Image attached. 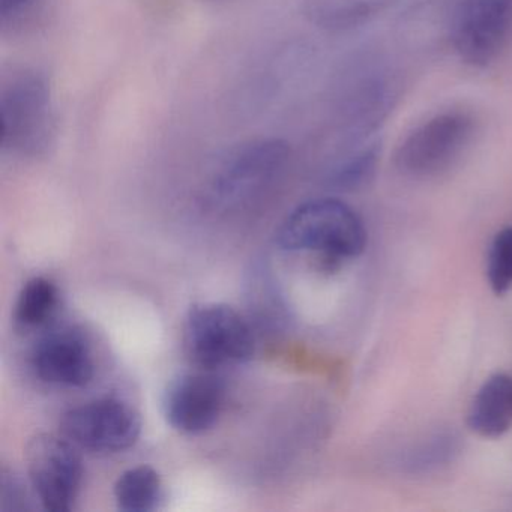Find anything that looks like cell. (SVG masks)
I'll list each match as a JSON object with an SVG mask.
<instances>
[{"label": "cell", "mask_w": 512, "mask_h": 512, "mask_svg": "<svg viewBox=\"0 0 512 512\" xmlns=\"http://www.w3.org/2000/svg\"><path fill=\"white\" fill-rule=\"evenodd\" d=\"M29 479L46 511L73 509L82 487L83 464L74 443L53 434H38L26 446Z\"/></svg>", "instance_id": "obj_8"}, {"label": "cell", "mask_w": 512, "mask_h": 512, "mask_svg": "<svg viewBox=\"0 0 512 512\" xmlns=\"http://www.w3.org/2000/svg\"><path fill=\"white\" fill-rule=\"evenodd\" d=\"M163 496V484L157 470L137 466L119 476L115 484V499L124 512L154 511Z\"/></svg>", "instance_id": "obj_14"}, {"label": "cell", "mask_w": 512, "mask_h": 512, "mask_svg": "<svg viewBox=\"0 0 512 512\" xmlns=\"http://www.w3.org/2000/svg\"><path fill=\"white\" fill-rule=\"evenodd\" d=\"M226 401V385L212 371L184 374L164 394V415L175 430L200 434L217 424Z\"/></svg>", "instance_id": "obj_10"}, {"label": "cell", "mask_w": 512, "mask_h": 512, "mask_svg": "<svg viewBox=\"0 0 512 512\" xmlns=\"http://www.w3.org/2000/svg\"><path fill=\"white\" fill-rule=\"evenodd\" d=\"M403 0H305L308 22L328 32H346L373 22Z\"/></svg>", "instance_id": "obj_13"}, {"label": "cell", "mask_w": 512, "mask_h": 512, "mask_svg": "<svg viewBox=\"0 0 512 512\" xmlns=\"http://www.w3.org/2000/svg\"><path fill=\"white\" fill-rule=\"evenodd\" d=\"M0 509L4 512H19L29 509L28 491L19 476L14 475L10 470H2Z\"/></svg>", "instance_id": "obj_17"}, {"label": "cell", "mask_w": 512, "mask_h": 512, "mask_svg": "<svg viewBox=\"0 0 512 512\" xmlns=\"http://www.w3.org/2000/svg\"><path fill=\"white\" fill-rule=\"evenodd\" d=\"M487 278L496 295L512 290V226L500 230L487 254Z\"/></svg>", "instance_id": "obj_16"}, {"label": "cell", "mask_w": 512, "mask_h": 512, "mask_svg": "<svg viewBox=\"0 0 512 512\" xmlns=\"http://www.w3.org/2000/svg\"><path fill=\"white\" fill-rule=\"evenodd\" d=\"M61 431L65 439L88 451L118 452L137 442L142 419L125 401L101 398L68 410Z\"/></svg>", "instance_id": "obj_9"}, {"label": "cell", "mask_w": 512, "mask_h": 512, "mask_svg": "<svg viewBox=\"0 0 512 512\" xmlns=\"http://www.w3.org/2000/svg\"><path fill=\"white\" fill-rule=\"evenodd\" d=\"M278 242L287 251H314L329 259H353L365 250L367 230L355 209L338 199H314L284 221Z\"/></svg>", "instance_id": "obj_5"}, {"label": "cell", "mask_w": 512, "mask_h": 512, "mask_svg": "<svg viewBox=\"0 0 512 512\" xmlns=\"http://www.w3.org/2000/svg\"><path fill=\"white\" fill-rule=\"evenodd\" d=\"M58 125L52 88L35 68H13L0 83V148L19 158H40L55 145Z\"/></svg>", "instance_id": "obj_1"}, {"label": "cell", "mask_w": 512, "mask_h": 512, "mask_svg": "<svg viewBox=\"0 0 512 512\" xmlns=\"http://www.w3.org/2000/svg\"><path fill=\"white\" fill-rule=\"evenodd\" d=\"M32 365L43 382L68 388L88 385L95 374L89 341L76 329L44 335L32 352Z\"/></svg>", "instance_id": "obj_11"}, {"label": "cell", "mask_w": 512, "mask_h": 512, "mask_svg": "<svg viewBox=\"0 0 512 512\" xmlns=\"http://www.w3.org/2000/svg\"><path fill=\"white\" fill-rule=\"evenodd\" d=\"M59 290L49 278L35 277L23 286L16 305V322L23 328H38L55 313Z\"/></svg>", "instance_id": "obj_15"}, {"label": "cell", "mask_w": 512, "mask_h": 512, "mask_svg": "<svg viewBox=\"0 0 512 512\" xmlns=\"http://www.w3.org/2000/svg\"><path fill=\"white\" fill-rule=\"evenodd\" d=\"M440 29L463 64L487 68L512 40V0H439Z\"/></svg>", "instance_id": "obj_4"}, {"label": "cell", "mask_w": 512, "mask_h": 512, "mask_svg": "<svg viewBox=\"0 0 512 512\" xmlns=\"http://www.w3.org/2000/svg\"><path fill=\"white\" fill-rule=\"evenodd\" d=\"M40 4V0H0V26L10 28L22 22L34 8Z\"/></svg>", "instance_id": "obj_18"}, {"label": "cell", "mask_w": 512, "mask_h": 512, "mask_svg": "<svg viewBox=\"0 0 512 512\" xmlns=\"http://www.w3.org/2000/svg\"><path fill=\"white\" fill-rule=\"evenodd\" d=\"M467 425L482 437H500L512 428V376L497 373L476 391Z\"/></svg>", "instance_id": "obj_12"}, {"label": "cell", "mask_w": 512, "mask_h": 512, "mask_svg": "<svg viewBox=\"0 0 512 512\" xmlns=\"http://www.w3.org/2000/svg\"><path fill=\"white\" fill-rule=\"evenodd\" d=\"M290 161V148L275 137L248 140L218 158L205 188L214 211L230 212L259 202L280 182Z\"/></svg>", "instance_id": "obj_2"}, {"label": "cell", "mask_w": 512, "mask_h": 512, "mask_svg": "<svg viewBox=\"0 0 512 512\" xmlns=\"http://www.w3.org/2000/svg\"><path fill=\"white\" fill-rule=\"evenodd\" d=\"M476 121L460 109L443 110L419 122L398 143L394 163L401 175L428 179L451 169L472 145Z\"/></svg>", "instance_id": "obj_6"}, {"label": "cell", "mask_w": 512, "mask_h": 512, "mask_svg": "<svg viewBox=\"0 0 512 512\" xmlns=\"http://www.w3.org/2000/svg\"><path fill=\"white\" fill-rule=\"evenodd\" d=\"M254 346L253 329L235 308L202 304L188 313L184 326L185 353L202 370L244 364L253 358Z\"/></svg>", "instance_id": "obj_7"}, {"label": "cell", "mask_w": 512, "mask_h": 512, "mask_svg": "<svg viewBox=\"0 0 512 512\" xmlns=\"http://www.w3.org/2000/svg\"><path fill=\"white\" fill-rule=\"evenodd\" d=\"M401 92L400 70L385 53H359L346 65L338 82V119L356 142H365L391 115Z\"/></svg>", "instance_id": "obj_3"}]
</instances>
